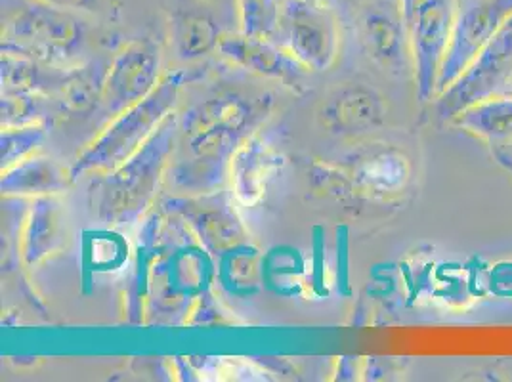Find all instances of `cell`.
<instances>
[{
	"mask_svg": "<svg viewBox=\"0 0 512 382\" xmlns=\"http://www.w3.org/2000/svg\"><path fill=\"white\" fill-rule=\"evenodd\" d=\"M400 0H369L356 18V31L365 52L384 67L398 64L404 56V25Z\"/></svg>",
	"mask_w": 512,
	"mask_h": 382,
	"instance_id": "8fae6325",
	"label": "cell"
},
{
	"mask_svg": "<svg viewBox=\"0 0 512 382\" xmlns=\"http://www.w3.org/2000/svg\"><path fill=\"white\" fill-rule=\"evenodd\" d=\"M52 6H60L65 10H83V12H96L104 0H41Z\"/></svg>",
	"mask_w": 512,
	"mask_h": 382,
	"instance_id": "d4e9b609",
	"label": "cell"
},
{
	"mask_svg": "<svg viewBox=\"0 0 512 382\" xmlns=\"http://www.w3.org/2000/svg\"><path fill=\"white\" fill-rule=\"evenodd\" d=\"M365 2H369V0H365Z\"/></svg>",
	"mask_w": 512,
	"mask_h": 382,
	"instance_id": "83f0119b",
	"label": "cell"
},
{
	"mask_svg": "<svg viewBox=\"0 0 512 382\" xmlns=\"http://www.w3.org/2000/svg\"><path fill=\"white\" fill-rule=\"evenodd\" d=\"M241 33L258 39L278 37L281 0H237Z\"/></svg>",
	"mask_w": 512,
	"mask_h": 382,
	"instance_id": "7402d4cb",
	"label": "cell"
},
{
	"mask_svg": "<svg viewBox=\"0 0 512 382\" xmlns=\"http://www.w3.org/2000/svg\"><path fill=\"white\" fill-rule=\"evenodd\" d=\"M281 167L283 157L262 140L251 138L245 144H239L230 161L235 201L243 207L256 205L266 195Z\"/></svg>",
	"mask_w": 512,
	"mask_h": 382,
	"instance_id": "7c38bea8",
	"label": "cell"
},
{
	"mask_svg": "<svg viewBox=\"0 0 512 382\" xmlns=\"http://www.w3.org/2000/svg\"><path fill=\"white\" fill-rule=\"evenodd\" d=\"M255 104L239 96H220L205 104L193 107L184 121V132L188 136L213 127L234 128L243 132L251 125Z\"/></svg>",
	"mask_w": 512,
	"mask_h": 382,
	"instance_id": "ac0fdd59",
	"label": "cell"
},
{
	"mask_svg": "<svg viewBox=\"0 0 512 382\" xmlns=\"http://www.w3.org/2000/svg\"><path fill=\"white\" fill-rule=\"evenodd\" d=\"M2 52L48 65L67 64L85 41V25L60 6L41 0H6Z\"/></svg>",
	"mask_w": 512,
	"mask_h": 382,
	"instance_id": "3957f363",
	"label": "cell"
},
{
	"mask_svg": "<svg viewBox=\"0 0 512 382\" xmlns=\"http://www.w3.org/2000/svg\"><path fill=\"white\" fill-rule=\"evenodd\" d=\"M455 10L449 0H419L409 18L417 85L423 100L436 94L440 69L448 52Z\"/></svg>",
	"mask_w": 512,
	"mask_h": 382,
	"instance_id": "ba28073f",
	"label": "cell"
},
{
	"mask_svg": "<svg viewBox=\"0 0 512 382\" xmlns=\"http://www.w3.org/2000/svg\"><path fill=\"white\" fill-rule=\"evenodd\" d=\"M512 75V16L461 77L440 94L442 117L455 119L461 111L495 96Z\"/></svg>",
	"mask_w": 512,
	"mask_h": 382,
	"instance_id": "8992f818",
	"label": "cell"
},
{
	"mask_svg": "<svg viewBox=\"0 0 512 382\" xmlns=\"http://www.w3.org/2000/svg\"><path fill=\"white\" fill-rule=\"evenodd\" d=\"M178 123L169 115L150 140L92 188L98 218L111 226L130 224L148 209L171 163Z\"/></svg>",
	"mask_w": 512,
	"mask_h": 382,
	"instance_id": "6da1fadb",
	"label": "cell"
},
{
	"mask_svg": "<svg viewBox=\"0 0 512 382\" xmlns=\"http://www.w3.org/2000/svg\"><path fill=\"white\" fill-rule=\"evenodd\" d=\"M41 125L2 128V169H10L23 161L43 140Z\"/></svg>",
	"mask_w": 512,
	"mask_h": 382,
	"instance_id": "603a6c76",
	"label": "cell"
},
{
	"mask_svg": "<svg viewBox=\"0 0 512 382\" xmlns=\"http://www.w3.org/2000/svg\"><path fill=\"white\" fill-rule=\"evenodd\" d=\"M455 123L488 140H509L512 138V98L491 96L461 111Z\"/></svg>",
	"mask_w": 512,
	"mask_h": 382,
	"instance_id": "d6986e66",
	"label": "cell"
},
{
	"mask_svg": "<svg viewBox=\"0 0 512 382\" xmlns=\"http://www.w3.org/2000/svg\"><path fill=\"white\" fill-rule=\"evenodd\" d=\"M222 283L235 293H251L260 281V264L255 251L241 245L222 255L220 264Z\"/></svg>",
	"mask_w": 512,
	"mask_h": 382,
	"instance_id": "44dd1931",
	"label": "cell"
},
{
	"mask_svg": "<svg viewBox=\"0 0 512 382\" xmlns=\"http://www.w3.org/2000/svg\"><path fill=\"white\" fill-rule=\"evenodd\" d=\"M218 52L232 64L256 75L276 79L287 86L300 85L310 71L283 46L274 44L270 39L249 37L245 33L220 37Z\"/></svg>",
	"mask_w": 512,
	"mask_h": 382,
	"instance_id": "9c48e42d",
	"label": "cell"
},
{
	"mask_svg": "<svg viewBox=\"0 0 512 382\" xmlns=\"http://www.w3.org/2000/svg\"><path fill=\"white\" fill-rule=\"evenodd\" d=\"M308 2H320V0H308Z\"/></svg>",
	"mask_w": 512,
	"mask_h": 382,
	"instance_id": "4316f807",
	"label": "cell"
},
{
	"mask_svg": "<svg viewBox=\"0 0 512 382\" xmlns=\"http://www.w3.org/2000/svg\"><path fill=\"white\" fill-rule=\"evenodd\" d=\"M386 106L377 90L365 85H346L335 90L321 106V125L339 136L363 134L381 127Z\"/></svg>",
	"mask_w": 512,
	"mask_h": 382,
	"instance_id": "30bf717a",
	"label": "cell"
},
{
	"mask_svg": "<svg viewBox=\"0 0 512 382\" xmlns=\"http://www.w3.org/2000/svg\"><path fill=\"white\" fill-rule=\"evenodd\" d=\"M512 16V0H461L436 94L453 85Z\"/></svg>",
	"mask_w": 512,
	"mask_h": 382,
	"instance_id": "277c9868",
	"label": "cell"
},
{
	"mask_svg": "<svg viewBox=\"0 0 512 382\" xmlns=\"http://www.w3.org/2000/svg\"><path fill=\"white\" fill-rule=\"evenodd\" d=\"M161 50L150 39L128 44L107 69L102 104L111 117H117L140 100L148 98L159 85Z\"/></svg>",
	"mask_w": 512,
	"mask_h": 382,
	"instance_id": "52a82bcc",
	"label": "cell"
},
{
	"mask_svg": "<svg viewBox=\"0 0 512 382\" xmlns=\"http://www.w3.org/2000/svg\"><path fill=\"white\" fill-rule=\"evenodd\" d=\"M71 71L65 73L56 65L43 64L18 54L2 52V90L41 94L50 90H64Z\"/></svg>",
	"mask_w": 512,
	"mask_h": 382,
	"instance_id": "5bb4252c",
	"label": "cell"
},
{
	"mask_svg": "<svg viewBox=\"0 0 512 382\" xmlns=\"http://www.w3.org/2000/svg\"><path fill=\"white\" fill-rule=\"evenodd\" d=\"M350 176L363 191L392 193L406 186L409 165L400 151L383 149L360 159Z\"/></svg>",
	"mask_w": 512,
	"mask_h": 382,
	"instance_id": "e0dca14e",
	"label": "cell"
},
{
	"mask_svg": "<svg viewBox=\"0 0 512 382\" xmlns=\"http://www.w3.org/2000/svg\"><path fill=\"white\" fill-rule=\"evenodd\" d=\"M41 113L39 94L12 92L2 96V128L35 125Z\"/></svg>",
	"mask_w": 512,
	"mask_h": 382,
	"instance_id": "cb8c5ba5",
	"label": "cell"
},
{
	"mask_svg": "<svg viewBox=\"0 0 512 382\" xmlns=\"http://www.w3.org/2000/svg\"><path fill=\"white\" fill-rule=\"evenodd\" d=\"M73 180L71 170L52 159H23L2 174V191L6 195H52L64 191Z\"/></svg>",
	"mask_w": 512,
	"mask_h": 382,
	"instance_id": "4fadbf2b",
	"label": "cell"
},
{
	"mask_svg": "<svg viewBox=\"0 0 512 382\" xmlns=\"http://www.w3.org/2000/svg\"><path fill=\"white\" fill-rule=\"evenodd\" d=\"M220 37L222 35L213 18L205 14L188 12L178 16L172 25V39L182 60H195L207 56L214 48L218 50Z\"/></svg>",
	"mask_w": 512,
	"mask_h": 382,
	"instance_id": "ffe728a7",
	"label": "cell"
},
{
	"mask_svg": "<svg viewBox=\"0 0 512 382\" xmlns=\"http://www.w3.org/2000/svg\"><path fill=\"white\" fill-rule=\"evenodd\" d=\"M184 73L165 77L148 98L119 113L111 125L77 157L71 167L73 180L86 172H109L128 161L142 148L178 104Z\"/></svg>",
	"mask_w": 512,
	"mask_h": 382,
	"instance_id": "7a4b0ae2",
	"label": "cell"
},
{
	"mask_svg": "<svg viewBox=\"0 0 512 382\" xmlns=\"http://www.w3.org/2000/svg\"><path fill=\"white\" fill-rule=\"evenodd\" d=\"M279 37L310 71H323L337 58L341 35L335 16L321 4L308 0H281Z\"/></svg>",
	"mask_w": 512,
	"mask_h": 382,
	"instance_id": "5b68a950",
	"label": "cell"
},
{
	"mask_svg": "<svg viewBox=\"0 0 512 382\" xmlns=\"http://www.w3.org/2000/svg\"><path fill=\"white\" fill-rule=\"evenodd\" d=\"M62 239V211L60 205L44 195L33 205L23 230V260L33 266L44 260L58 247Z\"/></svg>",
	"mask_w": 512,
	"mask_h": 382,
	"instance_id": "9a60e30c",
	"label": "cell"
},
{
	"mask_svg": "<svg viewBox=\"0 0 512 382\" xmlns=\"http://www.w3.org/2000/svg\"><path fill=\"white\" fill-rule=\"evenodd\" d=\"M417 2H419V0H400V4H402V12H404V18H406V22H409V18L413 16V10H415Z\"/></svg>",
	"mask_w": 512,
	"mask_h": 382,
	"instance_id": "484cf974",
	"label": "cell"
},
{
	"mask_svg": "<svg viewBox=\"0 0 512 382\" xmlns=\"http://www.w3.org/2000/svg\"><path fill=\"white\" fill-rule=\"evenodd\" d=\"M195 235L207 251L224 255L235 247L245 245V230L228 207H201L186 213Z\"/></svg>",
	"mask_w": 512,
	"mask_h": 382,
	"instance_id": "2e32d148",
	"label": "cell"
}]
</instances>
